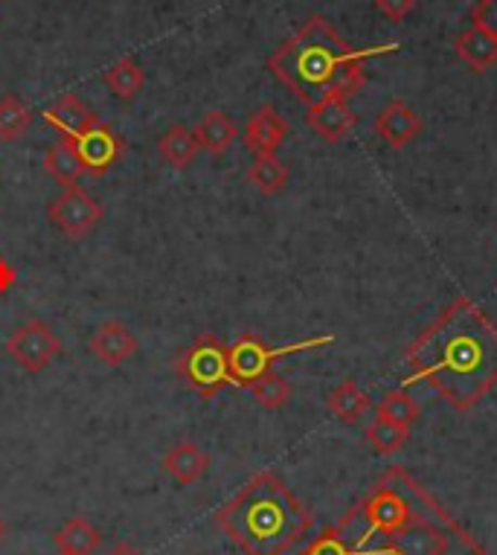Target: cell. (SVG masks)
Returning <instances> with one entry per match:
<instances>
[{
	"instance_id": "1",
	"label": "cell",
	"mask_w": 497,
	"mask_h": 555,
	"mask_svg": "<svg viewBox=\"0 0 497 555\" xmlns=\"http://www.w3.org/2000/svg\"><path fill=\"white\" fill-rule=\"evenodd\" d=\"M300 555H492L405 468H387L370 492L308 541Z\"/></svg>"
},
{
	"instance_id": "2",
	"label": "cell",
	"mask_w": 497,
	"mask_h": 555,
	"mask_svg": "<svg viewBox=\"0 0 497 555\" xmlns=\"http://www.w3.org/2000/svg\"><path fill=\"white\" fill-rule=\"evenodd\" d=\"M405 364V387L425 384L454 410L477 408L497 387V326L477 302L457 297L407 346Z\"/></svg>"
},
{
	"instance_id": "4",
	"label": "cell",
	"mask_w": 497,
	"mask_h": 555,
	"mask_svg": "<svg viewBox=\"0 0 497 555\" xmlns=\"http://www.w3.org/2000/svg\"><path fill=\"white\" fill-rule=\"evenodd\" d=\"M216 524L244 555H285L311 532V512L280 474L259 472L216 512Z\"/></svg>"
},
{
	"instance_id": "11",
	"label": "cell",
	"mask_w": 497,
	"mask_h": 555,
	"mask_svg": "<svg viewBox=\"0 0 497 555\" xmlns=\"http://www.w3.org/2000/svg\"><path fill=\"white\" fill-rule=\"evenodd\" d=\"M422 131V119L417 117V111L405 105L402 100L387 102L375 117V134L387 143L390 149H405L407 143H413Z\"/></svg>"
},
{
	"instance_id": "28",
	"label": "cell",
	"mask_w": 497,
	"mask_h": 555,
	"mask_svg": "<svg viewBox=\"0 0 497 555\" xmlns=\"http://www.w3.org/2000/svg\"><path fill=\"white\" fill-rule=\"evenodd\" d=\"M471 24L497 38V0H477L471 10Z\"/></svg>"
},
{
	"instance_id": "26",
	"label": "cell",
	"mask_w": 497,
	"mask_h": 555,
	"mask_svg": "<svg viewBox=\"0 0 497 555\" xmlns=\"http://www.w3.org/2000/svg\"><path fill=\"white\" fill-rule=\"evenodd\" d=\"M247 390H251V396H254V399L268 410L285 408V404L291 401V396H294L291 384L277 373H268V375H263V378H256V382L251 384Z\"/></svg>"
},
{
	"instance_id": "9",
	"label": "cell",
	"mask_w": 497,
	"mask_h": 555,
	"mask_svg": "<svg viewBox=\"0 0 497 555\" xmlns=\"http://www.w3.org/2000/svg\"><path fill=\"white\" fill-rule=\"evenodd\" d=\"M76 152L81 157V166H85V175H93V178H100L111 169V166L117 164L123 152H126V143H123V137L114 134V128L109 122H102L100 117H93L88 126L76 131L73 137H67Z\"/></svg>"
},
{
	"instance_id": "15",
	"label": "cell",
	"mask_w": 497,
	"mask_h": 555,
	"mask_svg": "<svg viewBox=\"0 0 497 555\" xmlns=\"http://www.w3.org/2000/svg\"><path fill=\"white\" fill-rule=\"evenodd\" d=\"M454 53L460 55L471 70L486 74L492 64H497V38L492 36V33H486V29H480L471 24V27L457 38Z\"/></svg>"
},
{
	"instance_id": "21",
	"label": "cell",
	"mask_w": 497,
	"mask_h": 555,
	"mask_svg": "<svg viewBox=\"0 0 497 555\" xmlns=\"http://www.w3.org/2000/svg\"><path fill=\"white\" fill-rule=\"evenodd\" d=\"M329 410H332V416L337 422H344V425H355V422H361V416L370 410V396L358 387V384L349 378V382L337 384L335 390L329 392Z\"/></svg>"
},
{
	"instance_id": "8",
	"label": "cell",
	"mask_w": 497,
	"mask_h": 555,
	"mask_svg": "<svg viewBox=\"0 0 497 555\" xmlns=\"http://www.w3.org/2000/svg\"><path fill=\"white\" fill-rule=\"evenodd\" d=\"M7 352L15 358V364L36 375L62 356V340H59L53 328L47 326L44 320H27V323H21L10 335Z\"/></svg>"
},
{
	"instance_id": "29",
	"label": "cell",
	"mask_w": 497,
	"mask_h": 555,
	"mask_svg": "<svg viewBox=\"0 0 497 555\" xmlns=\"http://www.w3.org/2000/svg\"><path fill=\"white\" fill-rule=\"evenodd\" d=\"M413 7H417V0H375V10H379L384 18L393 21V24L405 21L407 15L413 12Z\"/></svg>"
},
{
	"instance_id": "5",
	"label": "cell",
	"mask_w": 497,
	"mask_h": 555,
	"mask_svg": "<svg viewBox=\"0 0 497 555\" xmlns=\"http://www.w3.org/2000/svg\"><path fill=\"white\" fill-rule=\"evenodd\" d=\"M175 373H178L183 384H190L201 399L209 401L221 387L233 384V375H230V346H225L213 335L199 337L175 361Z\"/></svg>"
},
{
	"instance_id": "13",
	"label": "cell",
	"mask_w": 497,
	"mask_h": 555,
	"mask_svg": "<svg viewBox=\"0 0 497 555\" xmlns=\"http://www.w3.org/2000/svg\"><path fill=\"white\" fill-rule=\"evenodd\" d=\"M163 472L169 474L178 486H195L207 474L209 454L195 442H175L161 460Z\"/></svg>"
},
{
	"instance_id": "22",
	"label": "cell",
	"mask_w": 497,
	"mask_h": 555,
	"mask_svg": "<svg viewBox=\"0 0 497 555\" xmlns=\"http://www.w3.org/2000/svg\"><path fill=\"white\" fill-rule=\"evenodd\" d=\"M102 82H105V88H109L114 96H119L123 102H131L137 93L143 91L145 74L143 67H140L131 55H126V59L114 62L109 70L102 74Z\"/></svg>"
},
{
	"instance_id": "10",
	"label": "cell",
	"mask_w": 497,
	"mask_h": 555,
	"mask_svg": "<svg viewBox=\"0 0 497 555\" xmlns=\"http://www.w3.org/2000/svg\"><path fill=\"white\" fill-rule=\"evenodd\" d=\"M285 134H289V122L280 117V111L273 105H263L251 114L244 126V146L256 157L277 155L285 143Z\"/></svg>"
},
{
	"instance_id": "19",
	"label": "cell",
	"mask_w": 497,
	"mask_h": 555,
	"mask_svg": "<svg viewBox=\"0 0 497 555\" xmlns=\"http://www.w3.org/2000/svg\"><path fill=\"white\" fill-rule=\"evenodd\" d=\"M157 152L173 169H187L201 152V146L192 128L173 126L169 131H163L161 140H157Z\"/></svg>"
},
{
	"instance_id": "6",
	"label": "cell",
	"mask_w": 497,
	"mask_h": 555,
	"mask_svg": "<svg viewBox=\"0 0 497 555\" xmlns=\"http://www.w3.org/2000/svg\"><path fill=\"white\" fill-rule=\"evenodd\" d=\"M335 344L332 335L320 337H306V340H297V344L285 346H268L263 337L244 332L233 346H230V375H233V387H251L256 378L271 373L273 361L280 358L297 356V352H306V349H320V346Z\"/></svg>"
},
{
	"instance_id": "31",
	"label": "cell",
	"mask_w": 497,
	"mask_h": 555,
	"mask_svg": "<svg viewBox=\"0 0 497 555\" xmlns=\"http://www.w3.org/2000/svg\"><path fill=\"white\" fill-rule=\"evenodd\" d=\"M111 555H140L135 550V546H128V544H119V546H114V553Z\"/></svg>"
},
{
	"instance_id": "7",
	"label": "cell",
	"mask_w": 497,
	"mask_h": 555,
	"mask_svg": "<svg viewBox=\"0 0 497 555\" xmlns=\"http://www.w3.org/2000/svg\"><path fill=\"white\" fill-rule=\"evenodd\" d=\"M102 216H105V210H102L100 201L93 198L88 190H81L79 183L62 190V195L47 207L50 224L67 238L91 236L93 230L100 228Z\"/></svg>"
},
{
	"instance_id": "16",
	"label": "cell",
	"mask_w": 497,
	"mask_h": 555,
	"mask_svg": "<svg viewBox=\"0 0 497 555\" xmlns=\"http://www.w3.org/2000/svg\"><path fill=\"white\" fill-rule=\"evenodd\" d=\"M192 131H195L199 146L216 157L225 155L227 149L233 146L235 137H239V128H235V122L227 117L225 111H207Z\"/></svg>"
},
{
	"instance_id": "20",
	"label": "cell",
	"mask_w": 497,
	"mask_h": 555,
	"mask_svg": "<svg viewBox=\"0 0 497 555\" xmlns=\"http://www.w3.org/2000/svg\"><path fill=\"white\" fill-rule=\"evenodd\" d=\"M59 553L67 555H91L102 541V532L88 518H71L53 535Z\"/></svg>"
},
{
	"instance_id": "32",
	"label": "cell",
	"mask_w": 497,
	"mask_h": 555,
	"mask_svg": "<svg viewBox=\"0 0 497 555\" xmlns=\"http://www.w3.org/2000/svg\"><path fill=\"white\" fill-rule=\"evenodd\" d=\"M3 535H7V524L0 520V541H3Z\"/></svg>"
},
{
	"instance_id": "3",
	"label": "cell",
	"mask_w": 497,
	"mask_h": 555,
	"mask_svg": "<svg viewBox=\"0 0 497 555\" xmlns=\"http://www.w3.org/2000/svg\"><path fill=\"white\" fill-rule=\"evenodd\" d=\"M402 50L398 41L375 47H353L337 36L335 27L315 15L308 18L294 36L273 50L268 59V70L289 88L300 102L315 108L320 102L346 100L364 82V64L379 55H393Z\"/></svg>"
},
{
	"instance_id": "25",
	"label": "cell",
	"mask_w": 497,
	"mask_h": 555,
	"mask_svg": "<svg viewBox=\"0 0 497 555\" xmlns=\"http://www.w3.org/2000/svg\"><path fill=\"white\" fill-rule=\"evenodd\" d=\"M379 420H387L402 428H413L419 420V404L405 390H390L379 401Z\"/></svg>"
},
{
	"instance_id": "23",
	"label": "cell",
	"mask_w": 497,
	"mask_h": 555,
	"mask_svg": "<svg viewBox=\"0 0 497 555\" xmlns=\"http://www.w3.org/2000/svg\"><path fill=\"white\" fill-rule=\"evenodd\" d=\"M247 181L263 195H280L285 190V183H289V166L282 164L277 155L256 157L251 169H247Z\"/></svg>"
},
{
	"instance_id": "18",
	"label": "cell",
	"mask_w": 497,
	"mask_h": 555,
	"mask_svg": "<svg viewBox=\"0 0 497 555\" xmlns=\"http://www.w3.org/2000/svg\"><path fill=\"white\" fill-rule=\"evenodd\" d=\"M44 169H47V175L53 178V181L62 183L64 190H67V186H76L81 175H85V166H81L79 152H76V146H73L67 137H64V140H59L55 146L47 149Z\"/></svg>"
},
{
	"instance_id": "12",
	"label": "cell",
	"mask_w": 497,
	"mask_h": 555,
	"mask_svg": "<svg viewBox=\"0 0 497 555\" xmlns=\"http://www.w3.org/2000/svg\"><path fill=\"white\" fill-rule=\"evenodd\" d=\"M88 349H91L93 356L100 358L105 366H119L126 364L128 358L137 356L140 340H137L135 332L123 326V323H102L100 332L91 337Z\"/></svg>"
},
{
	"instance_id": "34",
	"label": "cell",
	"mask_w": 497,
	"mask_h": 555,
	"mask_svg": "<svg viewBox=\"0 0 497 555\" xmlns=\"http://www.w3.org/2000/svg\"><path fill=\"white\" fill-rule=\"evenodd\" d=\"M0 3H3V0H0Z\"/></svg>"
},
{
	"instance_id": "30",
	"label": "cell",
	"mask_w": 497,
	"mask_h": 555,
	"mask_svg": "<svg viewBox=\"0 0 497 555\" xmlns=\"http://www.w3.org/2000/svg\"><path fill=\"white\" fill-rule=\"evenodd\" d=\"M15 283H18V273H15V268L0 256V294H10L12 288H15Z\"/></svg>"
},
{
	"instance_id": "14",
	"label": "cell",
	"mask_w": 497,
	"mask_h": 555,
	"mask_svg": "<svg viewBox=\"0 0 497 555\" xmlns=\"http://www.w3.org/2000/svg\"><path fill=\"white\" fill-rule=\"evenodd\" d=\"M306 122L315 134H320L329 143H341V140L353 134L355 114L346 100H329L308 108Z\"/></svg>"
},
{
	"instance_id": "33",
	"label": "cell",
	"mask_w": 497,
	"mask_h": 555,
	"mask_svg": "<svg viewBox=\"0 0 497 555\" xmlns=\"http://www.w3.org/2000/svg\"><path fill=\"white\" fill-rule=\"evenodd\" d=\"M59 555H67V553H59Z\"/></svg>"
},
{
	"instance_id": "27",
	"label": "cell",
	"mask_w": 497,
	"mask_h": 555,
	"mask_svg": "<svg viewBox=\"0 0 497 555\" xmlns=\"http://www.w3.org/2000/svg\"><path fill=\"white\" fill-rule=\"evenodd\" d=\"M407 439H410V428L393 425V422L387 420H375L370 428H367V442L384 456L398 454V451L407 446Z\"/></svg>"
},
{
	"instance_id": "24",
	"label": "cell",
	"mask_w": 497,
	"mask_h": 555,
	"mask_svg": "<svg viewBox=\"0 0 497 555\" xmlns=\"http://www.w3.org/2000/svg\"><path fill=\"white\" fill-rule=\"evenodd\" d=\"M33 126V111L29 105L18 100V96H3L0 100V140L3 143H15L21 137L27 134Z\"/></svg>"
},
{
	"instance_id": "17",
	"label": "cell",
	"mask_w": 497,
	"mask_h": 555,
	"mask_svg": "<svg viewBox=\"0 0 497 555\" xmlns=\"http://www.w3.org/2000/svg\"><path fill=\"white\" fill-rule=\"evenodd\" d=\"M41 117H44L47 126H53L55 131H62L64 137H73L76 131H81V128L88 126L97 114H93L76 93H64L62 100L55 102V105H50Z\"/></svg>"
}]
</instances>
